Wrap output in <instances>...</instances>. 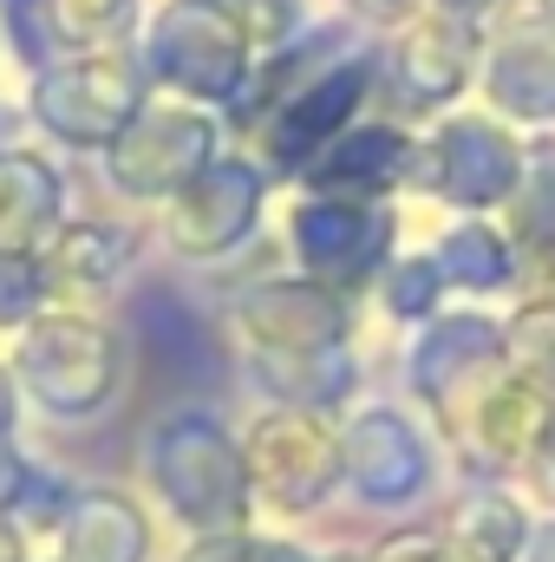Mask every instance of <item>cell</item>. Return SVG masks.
Listing matches in <instances>:
<instances>
[{"label":"cell","instance_id":"e0dca14e","mask_svg":"<svg viewBox=\"0 0 555 562\" xmlns=\"http://www.w3.org/2000/svg\"><path fill=\"white\" fill-rule=\"evenodd\" d=\"M366 86H373V59H347V66H327L320 79H307L281 105V125H275L281 164H307L314 150H327L347 132V119L366 105Z\"/></svg>","mask_w":555,"mask_h":562},{"label":"cell","instance_id":"8992f818","mask_svg":"<svg viewBox=\"0 0 555 562\" xmlns=\"http://www.w3.org/2000/svg\"><path fill=\"white\" fill-rule=\"evenodd\" d=\"M144 112V66L132 53H86V59H59L33 79V119L66 144L86 150H112L118 132Z\"/></svg>","mask_w":555,"mask_h":562},{"label":"cell","instance_id":"44dd1931","mask_svg":"<svg viewBox=\"0 0 555 562\" xmlns=\"http://www.w3.org/2000/svg\"><path fill=\"white\" fill-rule=\"evenodd\" d=\"M132 262H138V229L86 216V223H66L53 236V249H46V288H112Z\"/></svg>","mask_w":555,"mask_h":562},{"label":"cell","instance_id":"74e56055","mask_svg":"<svg viewBox=\"0 0 555 562\" xmlns=\"http://www.w3.org/2000/svg\"><path fill=\"white\" fill-rule=\"evenodd\" d=\"M536 7H543V13H550V20H555V0H536Z\"/></svg>","mask_w":555,"mask_h":562},{"label":"cell","instance_id":"5b68a950","mask_svg":"<svg viewBox=\"0 0 555 562\" xmlns=\"http://www.w3.org/2000/svg\"><path fill=\"white\" fill-rule=\"evenodd\" d=\"M144 66L177 86L183 99L203 105H242L249 79H256V40L242 33V20L223 0H170L150 20L144 40Z\"/></svg>","mask_w":555,"mask_h":562},{"label":"cell","instance_id":"d4e9b609","mask_svg":"<svg viewBox=\"0 0 555 562\" xmlns=\"http://www.w3.org/2000/svg\"><path fill=\"white\" fill-rule=\"evenodd\" d=\"M33 13L46 20L53 46H86V40L112 33V26L132 13V0H39Z\"/></svg>","mask_w":555,"mask_h":562},{"label":"cell","instance_id":"836d02e7","mask_svg":"<svg viewBox=\"0 0 555 562\" xmlns=\"http://www.w3.org/2000/svg\"><path fill=\"white\" fill-rule=\"evenodd\" d=\"M438 7H444V20H477L490 0H438Z\"/></svg>","mask_w":555,"mask_h":562},{"label":"cell","instance_id":"cb8c5ba5","mask_svg":"<svg viewBox=\"0 0 555 562\" xmlns=\"http://www.w3.org/2000/svg\"><path fill=\"white\" fill-rule=\"evenodd\" d=\"M503 367H510L517 380L555 393V307L550 301H523V307L503 321Z\"/></svg>","mask_w":555,"mask_h":562},{"label":"cell","instance_id":"d590c367","mask_svg":"<svg viewBox=\"0 0 555 562\" xmlns=\"http://www.w3.org/2000/svg\"><path fill=\"white\" fill-rule=\"evenodd\" d=\"M536 484H543V497H550V510H555V458L543 464V471H536Z\"/></svg>","mask_w":555,"mask_h":562},{"label":"cell","instance_id":"277c9868","mask_svg":"<svg viewBox=\"0 0 555 562\" xmlns=\"http://www.w3.org/2000/svg\"><path fill=\"white\" fill-rule=\"evenodd\" d=\"M340 471H347V497L360 510L399 517V524H412L444 484L431 431L393 400H366L340 419Z\"/></svg>","mask_w":555,"mask_h":562},{"label":"cell","instance_id":"d6986e66","mask_svg":"<svg viewBox=\"0 0 555 562\" xmlns=\"http://www.w3.org/2000/svg\"><path fill=\"white\" fill-rule=\"evenodd\" d=\"M490 99L503 119L550 125L555 119V20H523L490 53Z\"/></svg>","mask_w":555,"mask_h":562},{"label":"cell","instance_id":"5bb4252c","mask_svg":"<svg viewBox=\"0 0 555 562\" xmlns=\"http://www.w3.org/2000/svg\"><path fill=\"white\" fill-rule=\"evenodd\" d=\"M53 562H157V510L118 484H79L53 537Z\"/></svg>","mask_w":555,"mask_h":562},{"label":"cell","instance_id":"603a6c76","mask_svg":"<svg viewBox=\"0 0 555 562\" xmlns=\"http://www.w3.org/2000/svg\"><path fill=\"white\" fill-rule=\"evenodd\" d=\"M431 262H438L444 288H471V294H490V288H503V281L517 276V256H510V243L490 223H457L438 243Z\"/></svg>","mask_w":555,"mask_h":562},{"label":"cell","instance_id":"52a82bcc","mask_svg":"<svg viewBox=\"0 0 555 562\" xmlns=\"http://www.w3.org/2000/svg\"><path fill=\"white\" fill-rule=\"evenodd\" d=\"M451 438L471 464V477H536L555 458V393L517 373H497L457 419Z\"/></svg>","mask_w":555,"mask_h":562},{"label":"cell","instance_id":"30bf717a","mask_svg":"<svg viewBox=\"0 0 555 562\" xmlns=\"http://www.w3.org/2000/svg\"><path fill=\"white\" fill-rule=\"evenodd\" d=\"M262 196H269L262 164L216 157L183 196H170V243H177V256L183 262H223V256H236L242 236L262 216Z\"/></svg>","mask_w":555,"mask_h":562},{"label":"cell","instance_id":"f546056e","mask_svg":"<svg viewBox=\"0 0 555 562\" xmlns=\"http://www.w3.org/2000/svg\"><path fill=\"white\" fill-rule=\"evenodd\" d=\"M39 471H46V464H39L13 431H0V517H7V524H13V517H20V504L33 497Z\"/></svg>","mask_w":555,"mask_h":562},{"label":"cell","instance_id":"9c48e42d","mask_svg":"<svg viewBox=\"0 0 555 562\" xmlns=\"http://www.w3.org/2000/svg\"><path fill=\"white\" fill-rule=\"evenodd\" d=\"M503 373V321L490 314H431L424 334L412 340L406 353V386H412L418 406H431L438 419L451 425L490 380Z\"/></svg>","mask_w":555,"mask_h":562},{"label":"cell","instance_id":"3957f363","mask_svg":"<svg viewBox=\"0 0 555 562\" xmlns=\"http://www.w3.org/2000/svg\"><path fill=\"white\" fill-rule=\"evenodd\" d=\"M242 471H249V497H256L262 517H275V524L320 517L333 497H347L340 419L294 413V406L256 413V419L242 425Z\"/></svg>","mask_w":555,"mask_h":562},{"label":"cell","instance_id":"9a60e30c","mask_svg":"<svg viewBox=\"0 0 555 562\" xmlns=\"http://www.w3.org/2000/svg\"><path fill=\"white\" fill-rule=\"evenodd\" d=\"M249 386L269 406H294V413H327L347 419V400L360 386V360L353 347H320V353H242Z\"/></svg>","mask_w":555,"mask_h":562},{"label":"cell","instance_id":"1f68e13d","mask_svg":"<svg viewBox=\"0 0 555 562\" xmlns=\"http://www.w3.org/2000/svg\"><path fill=\"white\" fill-rule=\"evenodd\" d=\"M523 562H555V510H536V530L523 543Z\"/></svg>","mask_w":555,"mask_h":562},{"label":"cell","instance_id":"7c38bea8","mask_svg":"<svg viewBox=\"0 0 555 562\" xmlns=\"http://www.w3.org/2000/svg\"><path fill=\"white\" fill-rule=\"evenodd\" d=\"M236 334L249 353H320L347 347L353 314L320 281H262L236 294Z\"/></svg>","mask_w":555,"mask_h":562},{"label":"cell","instance_id":"484cf974","mask_svg":"<svg viewBox=\"0 0 555 562\" xmlns=\"http://www.w3.org/2000/svg\"><path fill=\"white\" fill-rule=\"evenodd\" d=\"M444 301V276L431 256H399L393 276H386V314L393 321H431Z\"/></svg>","mask_w":555,"mask_h":562},{"label":"cell","instance_id":"ba28073f","mask_svg":"<svg viewBox=\"0 0 555 562\" xmlns=\"http://www.w3.org/2000/svg\"><path fill=\"white\" fill-rule=\"evenodd\" d=\"M216 164V119L196 112L190 99L177 105H144L138 119L118 132V144L105 150V170L125 196L138 203H170L183 196L203 170Z\"/></svg>","mask_w":555,"mask_h":562},{"label":"cell","instance_id":"4dcf8cb0","mask_svg":"<svg viewBox=\"0 0 555 562\" xmlns=\"http://www.w3.org/2000/svg\"><path fill=\"white\" fill-rule=\"evenodd\" d=\"M242 562H327V550L301 543L294 530H249L242 537Z\"/></svg>","mask_w":555,"mask_h":562},{"label":"cell","instance_id":"6da1fadb","mask_svg":"<svg viewBox=\"0 0 555 562\" xmlns=\"http://www.w3.org/2000/svg\"><path fill=\"white\" fill-rule=\"evenodd\" d=\"M138 477L150 510L163 524H177L183 543L256 530V497H249V471H242V431L216 406L157 413L138 445Z\"/></svg>","mask_w":555,"mask_h":562},{"label":"cell","instance_id":"2e32d148","mask_svg":"<svg viewBox=\"0 0 555 562\" xmlns=\"http://www.w3.org/2000/svg\"><path fill=\"white\" fill-rule=\"evenodd\" d=\"M438 530L451 537L457 562H523V543H530V530H536V510L517 497V484H503V477H471V484L451 497V510H444Z\"/></svg>","mask_w":555,"mask_h":562},{"label":"cell","instance_id":"8fae6325","mask_svg":"<svg viewBox=\"0 0 555 562\" xmlns=\"http://www.w3.org/2000/svg\"><path fill=\"white\" fill-rule=\"evenodd\" d=\"M294 256L307 262L314 281H366L386 256H393V210L386 203H353V196H314L294 210L287 223Z\"/></svg>","mask_w":555,"mask_h":562},{"label":"cell","instance_id":"ac0fdd59","mask_svg":"<svg viewBox=\"0 0 555 562\" xmlns=\"http://www.w3.org/2000/svg\"><path fill=\"white\" fill-rule=\"evenodd\" d=\"M406 132L393 125H360V132H340L327 150H314L301 164V183L314 196H353V203H380V190L406 170Z\"/></svg>","mask_w":555,"mask_h":562},{"label":"cell","instance_id":"4fadbf2b","mask_svg":"<svg viewBox=\"0 0 555 562\" xmlns=\"http://www.w3.org/2000/svg\"><path fill=\"white\" fill-rule=\"evenodd\" d=\"M431 183L457 210H497L523 183V144L490 119H451L431 138Z\"/></svg>","mask_w":555,"mask_h":562},{"label":"cell","instance_id":"83f0119b","mask_svg":"<svg viewBox=\"0 0 555 562\" xmlns=\"http://www.w3.org/2000/svg\"><path fill=\"white\" fill-rule=\"evenodd\" d=\"M517 229H523V243L530 249H555V164H536V170H523V183H517Z\"/></svg>","mask_w":555,"mask_h":562},{"label":"cell","instance_id":"7402d4cb","mask_svg":"<svg viewBox=\"0 0 555 562\" xmlns=\"http://www.w3.org/2000/svg\"><path fill=\"white\" fill-rule=\"evenodd\" d=\"M464 72H471V53H464V33L457 26H412L399 46H393V79L412 105H444L464 92Z\"/></svg>","mask_w":555,"mask_h":562},{"label":"cell","instance_id":"e575fe53","mask_svg":"<svg viewBox=\"0 0 555 562\" xmlns=\"http://www.w3.org/2000/svg\"><path fill=\"white\" fill-rule=\"evenodd\" d=\"M536 276H543V294H536V301H550V307H555V249L536 262Z\"/></svg>","mask_w":555,"mask_h":562},{"label":"cell","instance_id":"8d00e7d4","mask_svg":"<svg viewBox=\"0 0 555 562\" xmlns=\"http://www.w3.org/2000/svg\"><path fill=\"white\" fill-rule=\"evenodd\" d=\"M366 7H373V13H406L412 0H366Z\"/></svg>","mask_w":555,"mask_h":562},{"label":"cell","instance_id":"ffe728a7","mask_svg":"<svg viewBox=\"0 0 555 562\" xmlns=\"http://www.w3.org/2000/svg\"><path fill=\"white\" fill-rule=\"evenodd\" d=\"M59 170L39 150H0V256H33L59 236Z\"/></svg>","mask_w":555,"mask_h":562},{"label":"cell","instance_id":"f1b7e54d","mask_svg":"<svg viewBox=\"0 0 555 562\" xmlns=\"http://www.w3.org/2000/svg\"><path fill=\"white\" fill-rule=\"evenodd\" d=\"M46 314V269L33 256H0V327H26Z\"/></svg>","mask_w":555,"mask_h":562},{"label":"cell","instance_id":"d6a6232c","mask_svg":"<svg viewBox=\"0 0 555 562\" xmlns=\"http://www.w3.org/2000/svg\"><path fill=\"white\" fill-rule=\"evenodd\" d=\"M0 562H39V557H33V543H26L7 517H0Z\"/></svg>","mask_w":555,"mask_h":562},{"label":"cell","instance_id":"4316f807","mask_svg":"<svg viewBox=\"0 0 555 562\" xmlns=\"http://www.w3.org/2000/svg\"><path fill=\"white\" fill-rule=\"evenodd\" d=\"M353 562H457V550H451V537L438 530V524H393V530H380L366 550Z\"/></svg>","mask_w":555,"mask_h":562},{"label":"cell","instance_id":"f35d334b","mask_svg":"<svg viewBox=\"0 0 555 562\" xmlns=\"http://www.w3.org/2000/svg\"><path fill=\"white\" fill-rule=\"evenodd\" d=\"M39 562H53V557H39Z\"/></svg>","mask_w":555,"mask_h":562},{"label":"cell","instance_id":"7a4b0ae2","mask_svg":"<svg viewBox=\"0 0 555 562\" xmlns=\"http://www.w3.org/2000/svg\"><path fill=\"white\" fill-rule=\"evenodd\" d=\"M7 373L20 386V406H33L39 419L92 425L125 393V340L86 307H46L20 327Z\"/></svg>","mask_w":555,"mask_h":562}]
</instances>
